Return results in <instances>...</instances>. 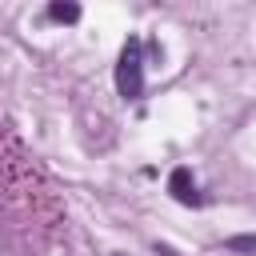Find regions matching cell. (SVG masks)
I'll list each match as a JSON object with an SVG mask.
<instances>
[{"instance_id": "6da1fadb", "label": "cell", "mask_w": 256, "mask_h": 256, "mask_svg": "<svg viewBox=\"0 0 256 256\" xmlns=\"http://www.w3.org/2000/svg\"><path fill=\"white\" fill-rule=\"evenodd\" d=\"M116 92L124 100H140V92H144V44L136 36H128L124 48H120V60H116Z\"/></svg>"}, {"instance_id": "7a4b0ae2", "label": "cell", "mask_w": 256, "mask_h": 256, "mask_svg": "<svg viewBox=\"0 0 256 256\" xmlns=\"http://www.w3.org/2000/svg\"><path fill=\"white\" fill-rule=\"evenodd\" d=\"M168 192H172L180 204H204V196H200V188H196V180H192V172H188V168H176V172H172Z\"/></svg>"}, {"instance_id": "3957f363", "label": "cell", "mask_w": 256, "mask_h": 256, "mask_svg": "<svg viewBox=\"0 0 256 256\" xmlns=\"http://www.w3.org/2000/svg\"><path fill=\"white\" fill-rule=\"evenodd\" d=\"M48 16L60 20V24H76V20H80V8H76V4H52Z\"/></svg>"}, {"instance_id": "277c9868", "label": "cell", "mask_w": 256, "mask_h": 256, "mask_svg": "<svg viewBox=\"0 0 256 256\" xmlns=\"http://www.w3.org/2000/svg\"><path fill=\"white\" fill-rule=\"evenodd\" d=\"M228 248H236V252H256V236H236Z\"/></svg>"}]
</instances>
